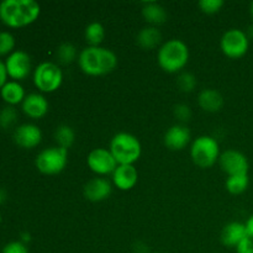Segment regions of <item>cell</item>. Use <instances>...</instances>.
Instances as JSON below:
<instances>
[{
  "label": "cell",
  "instance_id": "277c9868",
  "mask_svg": "<svg viewBox=\"0 0 253 253\" xmlns=\"http://www.w3.org/2000/svg\"><path fill=\"white\" fill-rule=\"evenodd\" d=\"M110 152L118 165H135L142 155L140 140L130 132H118L110 141Z\"/></svg>",
  "mask_w": 253,
  "mask_h": 253
},
{
  "label": "cell",
  "instance_id": "52a82bcc",
  "mask_svg": "<svg viewBox=\"0 0 253 253\" xmlns=\"http://www.w3.org/2000/svg\"><path fill=\"white\" fill-rule=\"evenodd\" d=\"M68 163V150L59 146L44 148L35 160L37 170L44 175H56L63 172Z\"/></svg>",
  "mask_w": 253,
  "mask_h": 253
},
{
  "label": "cell",
  "instance_id": "7c38bea8",
  "mask_svg": "<svg viewBox=\"0 0 253 253\" xmlns=\"http://www.w3.org/2000/svg\"><path fill=\"white\" fill-rule=\"evenodd\" d=\"M12 138L19 147L24 150H32L42 142V131L35 124L26 123L15 127Z\"/></svg>",
  "mask_w": 253,
  "mask_h": 253
},
{
  "label": "cell",
  "instance_id": "d6a6232c",
  "mask_svg": "<svg viewBox=\"0 0 253 253\" xmlns=\"http://www.w3.org/2000/svg\"><path fill=\"white\" fill-rule=\"evenodd\" d=\"M7 72H6V68H5V63L4 61H1L0 59V90H1L2 86L5 85V83L7 82Z\"/></svg>",
  "mask_w": 253,
  "mask_h": 253
},
{
  "label": "cell",
  "instance_id": "5b68a950",
  "mask_svg": "<svg viewBox=\"0 0 253 253\" xmlns=\"http://www.w3.org/2000/svg\"><path fill=\"white\" fill-rule=\"evenodd\" d=\"M220 155V145L212 136H198L190 145V158L199 168H210L216 165Z\"/></svg>",
  "mask_w": 253,
  "mask_h": 253
},
{
  "label": "cell",
  "instance_id": "9c48e42d",
  "mask_svg": "<svg viewBox=\"0 0 253 253\" xmlns=\"http://www.w3.org/2000/svg\"><path fill=\"white\" fill-rule=\"evenodd\" d=\"M86 166L91 172L95 173L96 177H105L113 174L119 165L109 148L98 147L88 153Z\"/></svg>",
  "mask_w": 253,
  "mask_h": 253
},
{
  "label": "cell",
  "instance_id": "8d00e7d4",
  "mask_svg": "<svg viewBox=\"0 0 253 253\" xmlns=\"http://www.w3.org/2000/svg\"><path fill=\"white\" fill-rule=\"evenodd\" d=\"M246 34H247V36H249L250 41H251V40H253V24L250 25L249 29H247V31H246Z\"/></svg>",
  "mask_w": 253,
  "mask_h": 253
},
{
  "label": "cell",
  "instance_id": "4316f807",
  "mask_svg": "<svg viewBox=\"0 0 253 253\" xmlns=\"http://www.w3.org/2000/svg\"><path fill=\"white\" fill-rule=\"evenodd\" d=\"M197 77L190 72H180L177 79V85L183 93H192L197 86Z\"/></svg>",
  "mask_w": 253,
  "mask_h": 253
},
{
  "label": "cell",
  "instance_id": "7a4b0ae2",
  "mask_svg": "<svg viewBox=\"0 0 253 253\" xmlns=\"http://www.w3.org/2000/svg\"><path fill=\"white\" fill-rule=\"evenodd\" d=\"M118 56L106 47L86 46L79 52L78 64L84 74L101 77L111 73L118 67Z\"/></svg>",
  "mask_w": 253,
  "mask_h": 253
},
{
  "label": "cell",
  "instance_id": "f1b7e54d",
  "mask_svg": "<svg viewBox=\"0 0 253 253\" xmlns=\"http://www.w3.org/2000/svg\"><path fill=\"white\" fill-rule=\"evenodd\" d=\"M225 2L222 0H200L198 2L200 11L207 15L217 14L224 7Z\"/></svg>",
  "mask_w": 253,
  "mask_h": 253
},
{
  "label": "cell",
  "instance_id": "f35d334b",
  "mask_svg": "<svg viewBox=\"0 0 253 253\" xmlns=\"http://www.w3.org/2000/svg\"><path fill=\"white\" fill-rule=\"evenodd\" d=\"M0 224H1V212H0Z\"/></svg>",
  "mask_w": 253,
  "mask_h": 253
},
{
  "label": "cell",
  "instance_id": "83f0119b",
  "mask_svg": "<svg viewBox=\"0 0 253 253\" xmlns=\"http://www.w3.org/2000/svg\"><path fill=\"white\" fill-rule=\"evenodd\" d=\"M15 36L9 31H0V57H7L15 51Z\"/></svg>",
  "mask_w": 253,
  "mask_h": 253
},
{
  "label": "cell",
  "instance_id": "d6986e66",
  "mask_svg": "<svg viewBox=\"0 0 253 253\" xmlns=\"http://www.w3.org/2000/svg\"><path fill=\"white\" fill-rule=\"evenodd\" d=\"M141 14H142V17L150 26L155 27L165 24L168 17L166 7L161 5L160 2L156 1L143 2L142 7H141Z\"/></svg>",
  "mask_w": 253,
  "mask_h": 253
},
{
  "label": "cell",
  "instance_id": "9a60e30c",
  "mask_svg": "<svg viewBox=\"0 0 253 253\" xmlns=\"http://www.w3.org/2000/svg\"><path fill=\"white\" fill-rule=\"evenodd\" d=\"M49 104L42 93H30L25 96L21 104V110L27 118L40 120L48 113Z\"/></svg>",
  "mask_w": 253,
  "mask_h": 253
},
{
  "label": "cell",
  "instance_id": "f546056e",
  "mask_svg": "<svg viewBox=\"0 0 253 253\" xmlns=\"http://www.w3.org/2000/svg\"><path fill=\"white\" fill-rule=\"evenodd\" d=\"M173 114L179 120V124H184L192 119V109L187 104H177L173 109Z\"/></svg>",
  "mask_w": 253,
  "mask_h": 253
},
{
  "label": "cell",
  "instance_id": "6da1fadb",
  "mask_svg": "<svg viewBox=\"0 0 253 253\" xmlns=\"http://www.w3.org/2000/svg\"><path fill=\"white\" fill-rule=\"evenodd\" d=\"M41 14L35 0H4L0 2V21L10 29H21L34 24Z\"/></svg>",
  "mask_w": 253,
  "mask_h": 253
},
{
  "label": "cell",
  "instance_id": "484cf974",
  "mask_svg": "<svg viewBox=\"0 0 253 253\" xmlns=\"http://www.w3.org/2000/svg\"><path fill=\"white\" fill-rule=\"evenodd\" d=\"M19 114L15 106L6 105L0 110V127L2 130H9L16 124Z\"/></svg>",
  "mask_w": 253,
  "mask_h": 253
},
{
  "label": "cell",
  "instance_id": "2e32d148",
  "mask_svg": "<svg viewBox=\"0 0 253 253\" xmlns=\"http://www.w3.org/2000/svg\"><path fill=\"white\" fill-rule=\"evenodd\" d=\"M111 180L119 190H131L138 182L137 168L135 165H119L111 174Z\"/></svg>",
  "mask_w": 253,
  "mask_h": 253
},
{
  "label": "cell",
  "instance_id": "d4e9b609",
  "mask_svg": "<svg viewBox=\"0 0 253 253\" xmlns=\"http://www.w3.org/2000/svg\"><path fill=\"white\" fill-rule=\"evenodd\" d=\"M54 138H56L57 146L68 150L76 141V131L69 125H59L54 131Z\"/></svg>",
  "mask_w": 253,
  "mask_h": 253
},
{
  "label": "cell",
  "instance_id": "ac0fdd59",
  "mask_svg": "<svg viewBox=\"0 0 253 253\" xmlns=\"http://www.w3.org/2000/svg\"><path fill=\"white\" fill-rule=\"evenodd\" d=\"M198 104L207 113H219L225 104L222 94L216 89H203L198 95Z\"/></svg>",
  "mask_w": 253,
  "mask_h": 253
},
{
  "label": "cell",
  "instance_id": "7402d4cb",
  "mask_svg": "<svg viewBox=\"0 0 253 253\" xmlns=\"http://www.w3.org/2000/svg\"><path fill=\"white\" fill-rule=\"evenodd\" d=\"M106 31L103 24L98 21H93L84 30V39H85L88 46L98 47L101 46L103 41L105 40Z\"/></svg>",
  "mask_w": 253,
  "mask_h": 253
},
{
  "label": "cell",
  "instance_id": "1f68e13d",
  "mask_svg": "<svg viewBox=\"0 0 253 253\" xmlns=\"http://www.w3.org/2000/svg\"><path fill=\"white\" fill-rule=\"evenodd\" d=\"M236 253H253V240L251 237H245L236 247Z\"/></svg>",
  "mask_w": 253,
  "mask_h": 253
},
{
  "label": "cell",
  "instance_id": "8fae6325",
  "mask_svg": "<svg viewBox=\"0 0 253 253\" xmlns=\"http://www.w3.org/2000/svg\"><path fill=\"white\" fill-rule=\"evenodd\" d=\"M217 163H219L222 172L226 173L227 177L236 174H249V160L244 153L234 150V148L221 152Z\"/></svg>",
  "mask_w": 253,
  "mask_h": 253
},
{
  "label": "cell",
  "instance_id": "cb8c5ba5",
  "mask_svg": "<svg viewBox=\"0 0 253 253\" xmlns=\"http://www.w3.org/2000/svg\"><path fill=\"white\" fill-rule=\"evenodd\" d=\"M78 49L71 42H63L59 44L56 49V58L61 64H72L73 62L78 61Z\"/></svg>",
  "mask_w": 253,
  "mask_h": 253
},
{
  "label": "cell",
  "instance_id": "4fadbf2b",
  "mask_svg": "<svg viewBox=\"0 0 253 253\" xmlns=\"http://www.w3.org/2000/svg\"><path fill=\"white\" fill-rule=\"evenodd\" d=\"M192 141V133L184 124H174L163 136V143L170 151H183Z\"/></svg>",
  "mask_w": 253,
  "mask_h": 253
},
{
  "label": "cell",
  "instance_id": "5bb4252c",
  "mask_svg": "<svg viewBox=\"0 0 253 253\" xmlns=\"http://www.w3.org/2000/svg\"><path fill=\"white\" fill-rule=\"evenodd\" d=\"M113 193V183L105 177H95L84 184L83 195L91 203H100L108 199Z\"/></svg>",
  "mask_w": 253,
  "mask_h": 253
},
{
  "label": "cell",
  "instance_id": "ffe728a7",
  "mask_svg": "<svg viewBox=\"0 0 253 253\" xmlns=\"http://www.w3.org/2000/svg\"><path fill=\"white\" fill-rule=\"evenodd\" d=\"M136 43L142 49H147V51L155 49L157 47L160 48L161 44H162V34L158 30V27L147 25L137 32Z\"/></svg>",
  "mask_w": 253,
  "mask_h": 253
},
{
  "label": "cell",
  "instance_id": "ba28073f",
  "mask_svg": "<svg viewBox=\"0 0 253 253\" xmlns=\"http://www.w3.org/2000/svg\"><path fill=\"white\" fill-rule=\"evenodd\" d=\"M250 39L241 29H229L220 39V49L231 59H239L249 52Z\"/></svg>",
  "mask_w": 253,
  "mask_h": 253
},
{
  "label": "cell",
  "instance_id": "e0dca14e",
  "mask_svg": "<svg viewBox=\"0 0 253 253\" xmlns=\"http://www.w3.org/2000/svg\"><path fill=\"white\" fill-rule=\"evenodd\" d=\"M246 225L240 221H231L225 225L221 230V244L229 249H235L245 237H247Z\"/></svg>",
  "mask_w": 253,
  "mask_h": 253
},
{
  "label": "cell",
  "instance_id": "74e56055",
  "mask_svg": "<svg viewBox=\"0 0 253 253\" xmlns=\"http://www.w3.org/2000/svg\"><path fill=\"white\" fill-rule=\"evenodd\" d=\"M250 14H251V16L253 19V1L251 2V5H250Z\"/></svg>",
  "mask_w": 253,
  "mask_h": 253
},
{
  "label": "cell",
  "instance_id": "836d02e7",
  "mask_svg": "<svg viewBox=\"0 0 253 253\" xmlns=\"http://www.w3.org/2000/svg\"><path fill=\"white\" fill-rule=\"evenodd\" d=\"M245 225H246L247 235H249V237H251V239L253 240V214L249 217V219H247L246 224Z\"/></svg>",
  "mask_w": 253,
  "mask_h": 253
},
{
  "label": "cell",
  "instance_id": "ab89813d",
  "mask_svg": "<svg viewBox=\"0 0 253 253\" xmlns=\"http://www.w3.org/2000/svg\"><path fill=\"white\" fill-rule=\"evenodd\" d=\"M157 253H158V252H157Z\"/></svg>",
  "mask_w": 253,
  "mask_h": 253
},
{
  "label": "cell",
  "instance_id": "4dcf8cb0",
  "mask_svg": "<svg viewBox=\"0 0 253 253\" xmlns=\"http://www.w3.org/2000/svg\"><path fill=\"white\" fill-rule=\"evenodd\" d=\"M1 253H29V249H27V245L19 240V241H11L5 245Z\"/></svg>",
  "mask_w": 253,
  "mask_h": 253
},
{
  "label": "cell",
  "instance_id": "8992f818",
  "mask_svg": "<svg viewBox=\"0 0 253 253\" xmlns=\"http://www.w3.org/2000/svg\"><path fill=\"white\" fill-rule=\"evenodd\" d=\"M32 81L40 93H54L63 83V72L54 62H42L35 67Z\"/></svg>",
  "mask_w": 253,
  "mask_h": 253
},
{
  "label": "cell",
  "instance_id": "603a6c76",
  "mask_svg": "<svg viewBox=\"0 0 253 253\" xmlns=\"http://www.w3.org/2000/svg\"><path fill=\"white\" fill-rule=\"evenodd\" d=\"M250 177L249 174L229 175L225 180V188L232 195H240L249 189Z\"/></svg>",
  "mask_w": 253,
  "mask_h": 253
},
{
  "label": "cell",
  "instance_id": "44dd1931",
  "mask_svg": "<svg viewBox=\"0 0 253 253\" xmlns=\"http://www.w3.org/2000/svg\"><path fill=\"white\" fill-rule=\"evenodd\" d=\"M0 96L6 103V105L16 106L19 104H22L26 93H25V88L20 82L7 81L0 90Z\"/></svg>",
  "mask_w": 253,
  "mask_h": 253
},
{
  "label": "cell",
  "instance_id": "3957f363",
  "mask_svg": "<svg viewBox=\"0 0 253 253\" xmlns=\"http://www.w3.org/2000/svg\"><path fill=\"white\" fill-rule=\"evenodd\" d=\"M189 48L179 39L167 40L157 52V62L161 69L170 74L180 73L189 62Z\"/></svg>",
  "mask_w": 253,
  "mask_h": 253
},
{
  "label": "cell",
  "instance_id": "30bf717a",
  "mask_svg": "<svg viewBox=\"0 0 253 253\" xmlns=\"http://www.w3.org/2000/svg\"><path fill=\"white\" fill-rule=\"evenodd\" d=\"M4 63L7 77L11 78V81H25L32 72L31 57L22 49H15L11 54L6 57Z\"/></svg>",
  "mask_w": 253,
  "mask_h": 253
},
{
  "label": "cell",
  "instance_id": "e575fe53",
  "mask_svg": "<svg viewBox=\"0 0 253 253\" xmlns=\"http://www.w3.org/2000/svg\"><path fill=\"white\" fill-rule=\"evenodd\" d=\"M6 197H7L6 190H5L4 188L0 187V204H2V203H4L5 200H6Z\"/></svg>",
  "mask_w": 253,
  "mask_h": 253
},
{
  "label": "cell",
  "instance_id": "d590c367",
  "mask_svg": "<svg viewBox=\"0 0 253 253\" xmlns=\"http://www.w3.org/2000/svg\"><path fill=\"white\" fill-rule=\"evenodd\" d=\"M30 240H31V236H30V234H22L21 235V240H20V241L24 242V244L26 245L27 242L30 241Z\"/></svg>",
  "mask_w": 253,
  "mask_h": 253
}]
</instances>
